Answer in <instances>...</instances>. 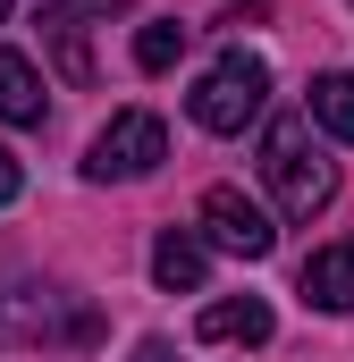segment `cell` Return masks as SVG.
Listing matches in <instances>:
<instances>
[{"mask_svg":"<svg viewBox=\"0 0 354 362\" xmlns=\"http://www.w3.org/2000/svg\"><path fill=\"white\" fill-rule=\"evenodd\" d=\"M177 59H185V25H169V17H152V25L135 34V68H144V76H169Z\"/></svg>","mask_w":354,"mask_h":362,"instance_id":"12","label":"cell"},{"mask_svg":"<svg viewBox=\"0 0 354 362\" xmlns=\"http://www.w3.org/2000/svg\"><path fill=\"white\" fill-rule=\"evenodd\" d=\"M262 177H270V194H278L287 219H321V211L338 202V160H321L304 110L270 118V135H262Z\"/></svg>","mask_w":354,"mask_h":362,"instance_id":"1","label":"cell"},{"mask_svg":"<svg viewBox=\"0 0 354 362\" xmlns=\"http://www.w3.org/2000/svg\"><path fill=\"white\" fill-rule=\"evenodd\" d=\"M93 337V312H59V295L51 286H8L0 295V346L8 337Z\"/></svg>","mask_w":354,"mask_h":362,"instance_id":"5","label":"cell"},{"mask_svg":"<svg viewBox=\"0 0 354 362\" xmlns=\"http://www.w3.org/2000/svg\"><path fill=\"white\" fill-rule=\"evenodd\" d=\"M270 303L262 295H219V303H202V320H194V337L202 346H270Z\"/></svg>","mask_w":354,"mask_h":362,"instance_id":"6","label":"cell"},{"mask_svg":"<svg viewBox=\"0 0 354 362\" xmlns=\"http://www.w3.org/2000/svg\"><path fill=\"white\" fill-rule=\"evenodd\" d=\"M262 101H270V68L253 51H219V68L185 93L202 135H245V118H262Z\"/></svg>","mask_w":354,"mask_h":362,"instance_id":"2","label":"cell"},{"mask_svg":"<svg viewBox=\"0 0 354 362\" xmlns=\"http://www.w3.org/2000/svg\"><path fill=\"white\" fill-rule=\"evenodd\" d=\"M8 8H17V0H0V17H8Z\"/></svg>","mask_w":354,"mask_h":362,"instance_id":"15","label":"cell"},{"mask_svg":"<svg viewBox=\"0 0 354 362\" xmlns=\"http://www.w3.org/2000/svg\"><path fill=\"white\" fill-rule=\"evenodd\" d=\"M17 194H25V169H17V152L0 144V202H17Z\"/></svg>","mask_w":354,"mask_h":362,"instance_id":"13","label":"cell"},{"mask_svg":"<svg viewBox=\"0 0 354 362\" xmlns=\"http://www.w3.org/2000/svg\"><path fill=\"white\" fill-rule=\"evenodd\" d=\"M161 160H169V127H161L152 110H118V118L93 135L85 177H93V185H127V177H152Z\"/></svg>","mask_w":354,"mask_h":362,"instance_id":"3","label":"cell"},{"mask_svg":"<svg viewBox=\"0 0 354 362\" xmlns=\"http://www.w3.org/2000/svg\"><path fill=\"white\" fill-rule=\"evenodd\" d=\"M304 303H321V312H354V236L321 245V253L304 262Z\"/></svg>","mask_w":354,"mask_h":362,"instance_id":"8","label":"cell"},{"mask_svg":"<svg viewBox=\"0 0 354 362\" xmlns=\"http://www.w3.org/2000/svg\"><path fill=\"white\" fill-rule=\"evenodd\" d=\"M202 270H211L202 236H185V228H169V236L152 245V278H161L169 295H194V286H202Z\"/></svg>","mask_w":354,"mask_h":362,"instance_id":"9","label":"cell"},{"mask_svg":"<svg viewBox=\"0 0 354 362\" xmlns=\"http://www.w3.org/2000/svg\"><path fill=\"white\" fill-rule=\"evenodd\" d=\"M127 362H177V354H169V337H144V346H135Z\"/></svg>","mask_w":354,"mask_h":362,"instance_id":"14","label":"cell"},{"mask_svg":"<svg viewBox=\"0 0 354 362\" xmlns=\"http://www.w3.org/2000/svg\"><path fill=\"white\" fill-rule=\"evenodd\" d=\"M194 228H202V245H219V253H236V262H270V245H278L270 211H262V202H245L236 185H211L202 211H194Z\"/></svg>","mask_w":354,"mask_h":362,"instance_id":"4","label":"cell"},{"mask_svg":"<svg viewBox=\"0 0 354 362\" xmlns=\"http://www.w3.org/2000/svg\"><path fill=\"white\" fill-rule=\"evenodd\" d=\"M304 118H321L338 144H354V76H338V68L312 76V110H304Z\"/></svg>","mask_w":354,"mask_h":362,"instance_id":"11","label":"cell"},{"mask_svg":"<svg viewBox=\"0 0 354 362\" xmlns=\"http://www.w3.org/2000/svg\"><path fill=\"white\" fill-rule=\"evenodd\" d=\"M0 118L8 127H42V76L25 51H0Z\"/></svg>","mask_w":354,"mask_h":362,"instance_id":"10","label":"cell"},{"mask_svg":"<svg viewBox=\"0 0 354 362\" xmlns=\"http://www.w3.org/2000/svg\"><path fill=\"white\" fill-rule=\"evenodd\" d=\"M110 0H42V34L59 42V68L76 76V85H93V51H85V17H101Z\"/></svg>","mask_w":354,"mask_h":362,"instance_id":"7","label":"cell"}]
</instances>
